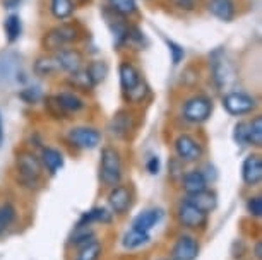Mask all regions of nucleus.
Masks as SVG:
<instances>
[{"instance_id":"nucleus-1","label":"nucleus","mask_w":262,"mask_h":260,"mask_svg":"<svg viewBox=\"0 0 262 260\" xmlns=\"http://www.w3.org/2000/svg\"><path fill=\"white\" fill-rule=\"evenodd\" d=\"M84 31L77 22H58L57 26L47 29L41 38V48L45 53H55L62 48L76 46L82 40Z\"/></svg>"},{"instance_id":"nucleus-2","label":"nucleus","mask_w":262,"mask_h":260,"mask_svg":"<svg viewBox=\"0 0 262 260\" xmlns=\"http://www.w3.org/2000/svg\"><path fill=\"white\" fill-rule=\"evenodd\" d=\"M16 168L23 185H26L28 188H38L43 166L36 154H33L31 151L19 153L16 159Z\"/></svg>"},{"instance_id":"nucleus-3","label":"nucleus","mask_w":262,"mask_h":260,"mask_svg":"<svg viewBox=\"0 0 262 260\" xmlns=\"http://www.w3.org/2000/svg\"><path fill=\"white\" fill-rule=\"evenodd\" d=\"M122 156L115 147H103L101 149V163L100 175L101 181L106 187H117L122 180Z\"/></svg>"},{"instance_id":"nucleus-4","label":"nucleus","mask_w":262,"mask_h":260,"mask_svg":"<svg viewBox=\"0 0 262 260\" xmlns=\"http://www.w3.org/2000/svg\"><path fill=\"white\" fill-rule=\"evenodd\" d=\"M212 115V100L206 94H194L187 98L182 106V116L189 124H204Z\"/></svg>"},{"instance_id":"nucleus-5","label":"nucleus","mask_w":262,"mask_h":260,"mask_svg":"<svg viewBox=\"0 0 262 260\" xmlns=\"http://www.w3.org/2000/svg\"><path fill=\"white\" fill-rule=\"evenodd\" d=\"M257 101L252 94H247L244 91H231L223 96V108L233 116L249 115L255 110Z\"/></svg>"},{"instance_id":"nucleus-6","label":"nucleus","mask_w":262,"mask_h":260,"mask_svg":"<svg viewBox=\"0 0 262 260\" xmlns=\"http://www.w3.org/2000/svg\"><path fill=\"white\" fill-rule=\"evenodd\" d=\"M67 140L77 149L91 151L101 144V132L95 127H74L67 132Z\"/></svg>"},{"instance_id":"nucleus-7","label":"nucleus","mask_w":262,"mask_h":260,"mask_svg":"<svg viewBox=\"0 0 262 260\" xmlns=\"http://www.w3.org/2000/svg\"><path fill=\"white\" fill-rule=\"evenodd\" d=\"M53 58H55L58 68L63 74H74L77 70H81L86 65V58H84V53L76 46H67L62 48L55 53H52Z\"/></svg>"},{"instance_id":"nucleus-8","label":"nucleus","mask_w":262,"mask_h":260,"mask_svg":"<svg viewBox=\"0 0 262 260\" xmlns=\"http://www.w3.org/2000/svg\"><path fill=\"white\" fill-rule=\"evenodd\" d=\"M175 153L184 163H195L202 158V146L190 134H180L175 139Z\"/></svg>"},{"instance_id":"nucleus-9","label":"nucleus","mask_w":262,"mask_h":260,"mask_svg":"<svg viewBox=\"0 0 262 260\" xmlns=\"http://www.w3.org/2000/svg\"><path fill=\"white\" fill-rule=\"evenodd\" d=\"M207 12L221 22H231L236 17V4L235 0H207Z\"/></svg>"},{"instance_id":"nucleus-10","label":"nucleus","mask_w":262,"mask_h":260,"mask_svg":"<svg viewBox=\"0 0 262 260\" xmlns=\"http://www.w3.org/2000/svg\"><path fill=\"white\" fill-rule=\"evenodd\" d=\"M110 134L117 139H125V137L134 130V115L127 110H122V111H117L113 115V119L110 120Z\"/></svg>"},{"instance_id":"nucleus-11","label":"nucleus","mask_w":262,"mask_h":260,"mask_svg":"<svg viewBox=\"0 0 262 260\" xmlns=\"http://www.w3.org/2000/svg\"><path fill=\"white\" fill-rule=\"evenodd\" d=\"M118 77H120V87L123 92L130 91L132 87L137 86L142 81L141 70L136 67V63L128 58H123L118 65Z\"/></svg>"},{"instance_id":"nucleus-12","label":"nucleus","mask_w":262,"mask_h":260,"mask_svg":"<svg viewBox=\"0 0 262 260\" xmlns=\"http://www.w3.org/2000/svg\"><path fill=\"white\" fill-rule=\"evenodd\" d=\"M179 219L180 223L187 228H201L206 224L207 214L202 212L201 209H197L195 205H192L190 202H182L179 207Z\"/></svg>"},{"instance_id":"nucleus-13","label":"nucleus","mask_w":262,"mask_h":260,"mask_svg":"<svg viewBox=\"0 0 262 260\" xmlns=\"http://www.w3.org/2000/svg\"><path fill=\"white\" fill-rule=\"evenodd\" d=\"M242 178L247 185L255 187L262 180V159L259 154L247 156L244 164H242Z\"/></svg>"},{"instance_id":"nucleus-14","label":"nucleus","mask_w":262,"mask_h":260,"mask_svg":"<svg viewBox=\"0 0 262 260\" xmlns=\"http://www.w3.org/2000/svg\"><path fill=\"white\" fill-rule=\"evenodd\" d=\"M199 255V243L194 237L184 234L173 247V260H195Z\"/></svg>"},{"instance_id":"nucleus-15","label":"nucleus","mask_w":262,"mask_h":260,"mask_svg":"<svg viewBox=\"0 0 262 260\" xmlns=\"http://www.w3.org/2000/svg\"><path fill=\"white\" fill-rule=\"evenodd\" d=\"M76 9V0H48V12L58 22H66L74 17Z\"/></svg>"},{"instance_id":"nucleus-16","label":"nucleus","mask_w":262,"mask_h":260,"mask_svg":"<svg viewBox=\"0 0 262 260\" xmlns=\"http://www.w3.org/2000/svg\"><path fill=\"white\" fill-rule=\"evenodd\" d=\"M108 202H110V207H112L113 212L123 214L132 204L130 190H128L127 187H123V185H117V187L112 188L110 195H108Z\"/></svg>"},{"instance_id":"nucleus-17","label":"nucleus","mask_w":262,"mask_h":260,"mask_svg":"<svg viewBox=\"0 0 262 260\" xmlns=\"http://www.w3.org/2000/svg\"><path fill=\"white\" fill-rule=\"evenodd\" d=\"M55 100L57 103L63 108V111L69 115V113H77V111H81L84 106H86V103L81 96L77 94V92L74 91H62L55 94Z\"/></svg>"},{"instance_id":"nucleus-18","label":"nucleus","mask_w":262,"mask_h":260,"mask_svg":"<svg viewBox=\"0 0 262 260\" xmlns=\"http://www.w3.org/2000/svg\"><path fill=\"white\" fill-rule=\"evenodd\" d=\"M39 161H41V166L45 170H48L50 175H55L63 166V156L60 151L55 149V147H43Z\"/></svg>"},{"instance_id":"nucleus-19","label":"nucleus","mask_w":262,"mask_h":260,"mask_svg":"<svg viewBox=\"0 0 262 260\" xmlns=\"http://www.w3.org/2000/svg\"><path fill=\"white\" fill-rule=\"evenodd\" d=\"M33 70L38 77H53L60 72V68H58L52 53H43V55H39L36 60H34Z\"/></svg>"},{"instance_id":"nucleus-20","label":"nucleus","mask_w":262,"mask_h":260,"mask_svg":"<svg viewBox=\"0 0 262 260\" xmlns=\"http://www.w3.org/2000/svg\"><path fill=\"white\" fill-rule=\"evenodd\" d=\"M161 219H163V210L161 209H147L134 219L132 228H137V229H141V231L149 233Z\"/></svg>"},{"instance_id":"nucleus-21","label":"nucleus","mask_w":262,"mask_h":260,"mask_svg":"<svg viewBox=\"0 0 262 260\" xmlns=\"http://www.w3.org/2000/svg\"><path fill=\"white\" fill-rule=\"evenodd\" d=\"M108 9L118 17L130 19L137 16L139 7H137V0H108Z\"/></svg>"},{"instance_id":"nucleus-22","label":"nucleus","mask_w":262,"mask_h":260,"mask_svg":"<svg viewBox=\"0 0 262 260\" xmlns=\"http://www.w3.org/2000/svg\"><path fill=\"white\" fill-rule=\"evenodd\" d=\"M182 183H184V190L187 194H197V192L206 190L207 178L201 170H192V171H189V173H185Z\"/></svg>"},{"instance_id":"nucleus-23","label":"nucleus","mask_w":262,"mask_h":260,"mask_svg":"<svg viewBox=\"0 0 262 260\" xmlns=\"http://www.w3.org/2000/svg\"><path fill=\"white\" fill-rule=\"evenodd\" d=\"M187 202H190L192 205H195L197 209H201L202 212L207 214V212H211V210H214L217 200H216V195L212 192L202 190V192H197V194H189Z\"/></svg>"},{"instance_id":"nucleus-24","label":"nucleus","mask_w":262,"mask_h":260,"mask_svg":"<svg viewBox=\"0 0 262 260\" xmlns=\"http://www.w3.org/2000/svg\"><path fill=\"white\" fill-rule=\"evenodd\" d=\"M88 76L93 82V86H100L101 82H105L106 76H108V63L105 60H90L84 65Z\"/></svg>"},{"instance_id":"nucleus-25","label":"nucleus","mask_w":262,"mask_h":260,"mask_svg":"<svg viewBox=\"0 0 262 260\" xmlns=\"http://www.w3.org/2000/svg\"><path fill=\"white\" fill-rule=\"evenodd\" d=\"M4 31L9 43H16L23 34V21L17 14H9L4 19Z\"/></svg>"},{"instance_id":"nucleus-26","label":"nucleus","mask_w":262,"mask_h":260,"mask_svg":"<svg viewBox=\"0 0 262 260\" xmlns=\"http://www.w3.org/2000/svg\"><path fill=\"white\" fill-rule=\"evenodd\" d=\"M66 82L71 86V89H79V91H91L95 89L93 82L88 76L86 68H81V70L74 72V74H67V79Z\"/></svg>"},{"instance_id":"nucleus-27","label":"nucleus","mask_w":262,"mask_h":260,"mask_svg":"<svg viewBox=\"0 0 262 260\" xmlns=\"http://www.w3.org/2000/svg\"><path fill=\"white\" fill-rule=\"evenodd\" d=\"M149 233L146 231H141L137 228H132L123 234V240H122V245L125 247L127 250H134V248H139L142 245H146L149 242Z\"/></svg>"},{"instance_id":"nucleus-28","label":"nucleus","mask_w":262,"mask_h":260,"mask_svg":"<svg viewBox=\"0 0 262 260\" xmlns=\"http://www.w3.org/2000/svg\"><path fill=\"white\" fill-rule=\"evenodd\" d=\"M110 221H112V212H108V210L103 207H95L82 214L79 224H81V226H90L91 223H110Z\"/></svg>"},{"instance_id":"nucleus-29","label":"nucleus","mask_w":262,"mask_h":260,"mask_svg":"<svg viewBox=\"0 0 262 260\" xmlns=\"http://www.w3.org/2000/svg\"><path fill=\"white\" fill-rule=\"evenodd\" d=\"M123 96H125V100L128 103H132V105H141V103H144L146 98L149 96V86H147L144 79H142L139 84L132 87L130 91L123 92Z\"/></svg>"},{"instance_id":"nucleus-30","label":"nucleus","mask_w":262,"mask_h":260,"mask_svg":"<svg viewBox=\"0 0 262 260\" xmlns=\"http://www.w3.org/2000/svg\"><path fill=\"white\" fill-rule=\"evenodd\" d=\"M249 140H250V146H255V147H260L262 146V119L260 115L254 116L249 124Z\"/></svg>"},{"instance_id":"nucleus-31","label":"nucleus","mask_w":262,"mask_h":260,"mask_svg":"<svg viewBox=\"0 0 262 260\" xmlns=\"http://www.w3.org/2000/svg\"><path fill=\"white\" fill-rule=\"evenodd\" d=\"M101 253V245L96 242H90L81 248V252L77 255V260H98Z\"/></svg>"},{"instance_id":"nucleus-32","label":"nucleus","mask_w":262,"mask_h":260,"mask_svg":"<svg viewBox=\"0 0 262 260\" xmlns=\"http://www.w3.org/2000/svg\"><path fill=\"white\" fill-rule=\"evenodd\" d=\"M166 46H168V53H170V58H171L173 65H179L180 62H184V58H185L184 46H180L179 43H175L171 40H166Z\"/></svg>"},{"instance_id":"nucleus-33","label":"nucleus","mask_w":262,"mask_h":260,"mask_svg":"<svg viewBox=\"0 0 262 260\" xmlns=\"http://www.w3.org/2000/svg\"><path fill=\"white\" fill-rule=\"evenodd\" d=\"M233 139L238 146H250L249 140V127H247V122H238L235 125L233 130Z\"/></svg>"},{"instance_id":"nucleus-34","label":"nucleus","mask_w":262,"mask_h":260,"mask_svg":"<svg viewBox=\"0 0 262 260\" xmlns=\"http://www.w3.org/2000/svg\"><path fill=\"white\" fill-rule=\"evenodd\" d=\"M93 231L91 229H88V226H81V224H77V229H76V233L72 234V243L74 245H88L93 240Z\"/></svg>"},{"instance_id":"nucleus-35","label":"nucleus","mask_w":262,"mask_h":260,"mask_svg":"<svg viewBox=\"0 0 262 260\" xmlns=\"http://www.w3.org/2000/svg\"><path fill=\"white\" fill-rule=\"evenodd\" d=\"M14 219H16V209H14L11 204L2 205V207H0V229L11 226Z\"/></svg>"},{"instance_id":"nucleus-36","label":"nucleus","mask_w":262,"mask_h":260,"mask_svg":"<svg viewBox=\"0 0 262 260\" xmlns=\"http://www.w3.org/2000/svg\"><path fill=\"white\" fill-rule=\"evenodd\" d=\"M19 98H21L23 101H26L28 105H34V103H38L39 100L43 98V92L39 87H26V89H23L19 92Z\"/></svg>"},{"instance_id":"nucleus-37","label":"nucleus","mask_w":262,"mask_h":260,"mask_svg":"<svg viewBox=\"0 0 262 260\" xmlns=\"http://www.w3.org/2000/svg\"><path fill=\"white\" fill-rule=\"evenodd\" d=\"M45 103H47V108H48V111H50V115L53 116V119H58V120L67 119V113L63 111V108L57 103L55 96L47 98V101H45Z\"/></svg>"},{"instance_id":"nucleus-38","label":"nucleus","mask_w":262,"mask_h":260,"mask_svg":"<svg viewBox=\"0 0 262 260\" xmlns=\"http://www.w3.org/2000/svg\"><path fill=\"white\" fill-rule=\"evenodd\" d=\"M247 210H249L254 218H260L262 216V197L260 195L250 197V200L247 202Z\"/></svg>"},{"instance_id":"nucleus-39","label":"nucleus","mask_w":262,"mask_h":260,"mask_svg":"<svg viewBox=\"0 0 262 260\" xmlns=\"http://www.w3.org/2000/svg\"><path fill=\"white\" fill-rule=\"evenodd\" d=\"M173 6L182 9V11H194L197 7V0H171Z\"/></svg>"},{"instance_id":"nucleus-40","label":"nucleus","mask_w":262,"mask_h":260,"mask_svg":"<svg viewBox=\"0 0 262 260\" xmlns=\"http://www.w3.org/2000/svg\"><path fill=\"white\" fill-rule=\"evenodd\" d=\"M146 168L151 175H156L158 171H160V158H158V156H151L146 164Z\"/></svg>"},{"instance_id":"nucleus-41","label":"nucleus","mask_w":262,"mask_h":260,"mask_svg":"<svg viewBox=\"0 0 262 260\" xmlns=\"http://www.w3.org/2000/svg\"><path fill=\"white\" fill-rule=\"evenodd\" d=\"M23 0H2V7L6 11H16V9L21 6Z\"/></svg>"},{"instance_id":"nucleus-42","label":"nucleus","mask_w":262,"mask_h":260,"mask_svg":"<svg viewBox=\"0 0 262 260\" xmlns=\"http://www.w3.org/2000/svg\"><path fill=\"white\" fill-rule=\"evenodd\" d=\"M255 258H257V260H260V258H262V245H260V243H257V245H255Z\"/></svg>"},{"instance_id":"nucleus-43","label":"nucleus","mask_w":262,"mask_h":260,"mask_svg":"<svg viewBox=\"0 0 262 260\" xmlns=\"http://www.w3.org/2000/svg\"><path fill=\"white\" fill-rule=\"evenodd\" d=\"M4 144V122H2V113H0V146Z\"/></svg>"},{"instance_id":"nucleus-44","label":"nucleus","mask_w":262,"mask_h":260,"mask_svg":"<svg viewBox=\"0 0 262 260\" xmlns=\"http://www.w3.org/2000/svg\"><path fill=\"white\" fill-rule=\"evenodd\" d=\"M144 2H149V0H144Z\"/></svg>"}]
</instances>
